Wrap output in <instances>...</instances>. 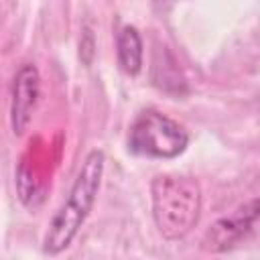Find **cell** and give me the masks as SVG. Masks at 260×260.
<instances>
[{
	"label": "cell",
	"mask_w": 260,
	"mask_h": 260,
	"mask_svg": "<svg viewBox=\"0 0 260 260\" xmlns=\"http://www.w3.org/2000/svg\"><path fill=\"white\" fill-rule=\"evenodd\" d=\"M37 98H39V71L32 63H24L12 79L10 124L16 136H20L26 130L32 118V110L37 106Z\"/></svg>",
	"instance_id": "5b68a950"
},
{
	"label": "cell",
	"mask_w": 260,
	"mask_h": 260,
	"mask_svg": "<svg viewBox=\"0 0 260 260\" xmlns=\"http://www.w3.org/2000/svg\"><path fill=\"white\" fill-rule=\"evenodd\" d=\"M104 162H106V156L98 148L85 156V160L67 193V199L63 201V205L57 209V213L53 215V219L49 223V230L43 240L45 254H49V256L61 254L77 236L79 228L83 225L85 217L89 215V211L95 203V195L100 191V183H102V175H104Z\"/></svg>",
	"instance_id": "6da1fadb"
},
{
	"label": "cell",
	"mask_w": 260,
	"mask_h": 260,
	"mask_svg": "<svg viewBox=\"0 0 260 260\" xmlns=\"http://www.w3.org/2000/svg\"><path fill=\"white\" fill-rule=\"evenodd\" d=\"M118 65L126 75H136L142 69V39L136 26H122L116 37Z\"/></svg>",
	"instance_id": "52a82bcc"
},
{
	"label": "cell",
	"mask_w": 260,
	"mask_h": 260,
	"mask_svg": "<svg viewBox=\"0 0 260 260\" xmlns=\"http://www.w3.org/2000/svg\"><path fill=\"white\" fill-rule=\"evenodd\" d=\"M152 217L167 240L185 238L201 213L199 183L183 175H158L150 185Z\"/></svg>",
	"instance_id": "7a4b0ae2"
},
{
	"label": "cell",
	"mask_w": 260,
	"mask_h": 260,
	"mask_svg": "<svg viewBox=\"0 0 260 260\" xmlns=\"http://www.w3.org/2000/svg\"><path fill=\"white\" fill-rule=\"evenodd\" d=\"M187 144V130L156 110H142L128 132V150L146 158H175Z\"/></svg>",
	"instance_id": "3957f363"
},
{
	"label": "cell",
	"mask_w": 260,
	"mask_h": 260,
	"mask_svg": "<svg viewBox=\"0 0 260 260\" xmlns=\"http://www.w3.org/2000/svg\"><path fill=\"white\" fill-rule=\"evenodd\" d=\"M260 219V199H252L238 207L234 213L217 219L205 234L203 244L211 252H223L234 248Z\"/></svg>",
	"instance_id": "277c9868"
},
{
	"label": "cell",
	"mask_w": 260,
	"mask_h": 260,
	"mask_svg": "<svg viewBox=\"0 0 260 260\" xmlns=\"http://www.w3.org/2000/svg\"><path fill=\"white\" fill-rule=\"evenodd\" d=\"M152 81L158 89L175 95H183L187 91V81L173 59V55L167 49L156 51L154 61H152Z\"/></svg>",
	"instance_id": "8992f818"
}]
</instances>
